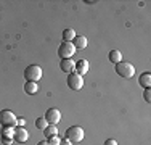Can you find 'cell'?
<instances>
[{"mask_svg":"<svg viewBox=\"0 0 151 145\" xmlns=\"http://www.w3.org/2000/svg\"><path fill=\"white\" fill-rule=\"evenodd\" d=\"M24 92L29 94V95L37 94L39 92V84L37 82H26V84H24Z\"/></svg>","mask_w":151,"mask_h":145,"instance_id":"14","label":"cell"},{"mask_svg":"<svg viewBox=\"0 0 151 145\" xmlns=\"http://www.w3.org/2000/svg\"><path fill=\"white\" fill-rule=\"evenodd\" d=\"M37 145H48V142H47V140H42V142H39Z\"/></svg>","mask_w":151,"mask_h":145,"instance_id":"25","label":"cell"},{"mask_svg":"<svg viewBox=\"0 0 151 145\" xmlns=\"http://www.w3.org/2000/svg\"><path fill=\"white\" fill-rule=\"evenodd\" d=\"M143 94H145V100L148 102V103H151V90L150 89H145V92H143Z\"/></svg>","mask_w":151,"mask_h":145,"instance_id":"20","label":"cell"},{"mask_svg":"<svg viewBox=\"0 0 151 145\" xmlns=\"http://www.w3.org/2000/svg\"><path fill=\"white\" fill-rule=\"evenodd\" d=\"M27 139H29V132L26 130V128H15V142L24 144Z\"/></svg>","mask_w":151,"mask_h":145,"instance_id":"9","label":"cell"},{"mask_svg":"<svg viewBox=\"0 0 151 145\" xmlns=\"http://www.w3.org/2000/svg\"><path fill=\"white\" fill-rule=\"evenodd\" d=\"M44 118L47 119V123H48V124H55L56 126L60 123V119H61V113H60L58 108H48V110L45 111Z\"/></svg>","mask_w":151,"mask_h":145,"instance_id":"7","label":"cell"},{"mask_svg":"<svg viewBox=\"0 0 151 145\" xmlns=\"http://www.w3.org/2000/svg\"><path fill=\"white\" fill-rule=\"evenodd\" d=\"M105 145H117V142L114 139H108V140H105Z\"/></svg>","mask_w":151,"mask_h":145,"instance_id":"23","label":"cell"},{"mask_svg":"<svg viewBox=\"0 0 151 145\" xmlns=\"http://www.w3.org/2000/svg\"><path fill=\"white\" fill-rule=\"evenodd\" d=\"M73 45L76 47V50H82L87 47V37L85 36H76L74 41H73Z\"/></svg>","mask_w":151,"mask_h":145,"instance_id":"11","label":"cell"},{"mask_svg":"<svg viewBox=\"0 0 151 145\" xmlns=\"http://www.w3.org/2000/svg\"><path fill=\"white\" fill-rule=\"evenodd\" d=\"M58 55L61 60L73 58V55H76V47L73 45V42H61V45L58 47Z\"/></svg>","mask_w":151,"mask_h":145,"instance_id":"4","label":"cell"},{"mask_svg":"<svg viewBox=\"0 0 151 145\" xmlns=\"http://www.w3.org/2000/svg\"><path fill=\"white\" fill-rule=\"evenodd\" d=\"M2 137H6V139H13V140H15V128H12V126H3Z\"/></svg>","mask_w":151,"mask_h":145,"instance_id":"17","label":"cell"},{"mask_svg":"<svg viewBox=\"0 0 151 145\" xmlns=\"http://www.w3.org/2000/svg\"><path fill=\"white\" fill-rule=\"evenodd\" d=\"M60 145H73V144H71L68 139H64V140H61V142H60Z\"/></svg>","mask_w":151,"mask_h":145,"instance_id":"24","label":"cell"},{"mask_svg":"<svg viewBox=\"0 0 151 145\" xmlns=\"http://www.w3.org/2000/svg\"><path fill=\"white\" fill-rule=\"evenodd\" d=\"M68 86H69L71 90H81L82 87H84V78H82L81 74H77V72H71V74H68Z\"/></svg>","mask_w":151,"mask_h":145,"instance_id":"5","label":"cell"},{"mask_svg":"<svg viewBox=\"0 0 151 145\" xmlns=\"http://www.w3.org/2000/svg\"><path fill=\"white\" fill-rule=\"evenodd\" d=\"M47 126H48V123H47L45 118H37V119H35V128H37V129L44 130Z\"/></svg>","mask_w":151,"mask_h":145,"instance_id":"18","label":"cell"},{"mask_svg":"<svg viewBox=\"0 0 151 145\" xmlns=\"http://www.w3.org/2000/svg\"><path fill=\"white\" fill-rule=\"evenodd\" d=\"M114 66H116L114 70H116V72L121 76V78H124V79L134 78L135 68H134V65H132V63H129V61H121V63L114 65Z\"/></svg>","mask_w":151,"mask_h":145,"instance_id":"1","label":"cell"},{"mask_svg":"<svg viewBox=\"0 0 151 145\" xmlns=\"http://www.w3.org/2000/svg\"><path fill=\"white\" fill-rule=\"evenodd\" d=\"M60 68L63 72H68V74H71V72L76 71V61L73 58H66V60H61L60 63Z\"/></svg>","mask_w":151,"mask_h":145,"instance_id":"8","label":"cell"},{"mask_svg":"<svg viewBox=\"0 0 151 145\" xmlns=\"http://www.w3.org/2000/svg\"><path fill=\"white\" fill-rule=\"evenodd\" d=\"M88 68H90V65H88L87 60H77V63H76V72H77V74H81V76L87 74Z\"/></svg>","mask_w":151,"mask_h":145,"instance_id":"10","label":"cell"},{"mask_svg":"<svg viewBox=\"0 0 151 145\" xmlns=\"http://www.w3.org/2000/svg\"><path fill=\"white\" fill-rule=\"evenodd\" d=\"M109 61L113 65L121 63V61H122V55H121L119 50H111V52H109Z\"/></svg>","mask_w":151,"mask_h":145,"instance_id":"16","label":"cell"},{"mask_svg":"<svg viewBox=\"0 0 151 145\" xmlns=\"http://www.w3.org/2000/svg\"><path fill=\"white\" fill-rule=\"evenodd\" d=\"M44 134H45L47 139H50V137H53V136H58V128H56L55 124H48L44 129Z\"/></svg>","mask_w":151,"mask_h":145,"instance_id":"15","label":"cell"},{"mask_svg":"<svg viewBox=\"0 0 151 145\" xmlns=\"http://www.w3.org/2000/svg\"><path fill=\"white\" fill-rule=\"evenodd\" d=\"M138 84L142 87H145V89H150L151 87V72H143L138 78Z\"/></svg>","mask_w":151,"mask_h":145,"instance_id":"12","label":"cell"},{"mask_svg":"<svg viewBox=\"0 0 151 145\" xmlns=\"http://www.w3.org/2000/svg\"><path fill=\"white\" fill-rule=\"evenodd\" d=\"M76 36H77V34H76V31L73 28L64 29V31H63V42H73Z\"/></svg>","mask_w":151,"mask_h":145,"instance_id":"13","label":"cell"},{"mask_svg":"<svg viewBox=\"0 0 151 145\" xmlns=\"http://www.w3.org/2000/svg\"><path fill=\"white\" fill-rule=\"evenodd\" d=\"M2 142L5 145H12L13 144V139H6V137H2Z\"/></svg>","mask_w":151,"mask_h":145,"instance_id":"22","label":"cell"},{"mask_svg":"<svg viewBox=\"0 0 151 145\" xmlns=\"http://www.w3.org/2000/svg\"><path fill=\"white\" fill-rule=\"evenodd\" d=\"M47 142H48V145H60L61 139L58 136H53V137H50V139H47Z\"/></svg>","mask_w":151,"mask_h":145,"instance_id":"19","label":"cell"},{"mask_svg":"<svg viewBox=\"0 0 151 145\" xmlns=\"http://www.w3.org/2000/svg\"><path fill=\"white\" fill-rule=\"evenodd\" d=\"M66 139L69 140L71 144L82 142V140H84V129L79 128V126H71V128L66 130Z\"/></svg>","mask_w":151,"mask_h":145,"instance_id":"3","label":"cell"},{"mask_svg":"<svg viewBox=\"0 0 151 145\" xmlns=\"http://www.w3.org/2000/svg\"><path fill=\"white\" fill-rule=\"evenodd\" d=\"M16 124H18V128H24V124H26V119H24V118H18Z\"/></svg>","mask_w":151,"mask_h":145,"instance_id":"21","label":"cell"},{"mask_svg":"<svg viewBox=\"0 0 151 145\" xmlns=\"http://www.w3.org/2000/svg\"><path fill=\"white\" fill-rule=\"evenodd\" d=\"M24 79L26 82H37L42 79V68L39 65H29L24 70Z\"/></svg>","mask_w":151,"mask_h":145,"instance_id":"2","label":"cell"},{"mask_svg":"<svg viewBox=\"0 0 151 145\" xmlns=\"http://www.w3.org/2000/svg\"><path fill=\"white\" fill-rule=\"evenodd\" d=\"M16 121H18V118L15 116L13 111H10V110H2L0 111V124L2 126H12V128H15Z\"/></svg>","mask_w":151,"mask_h":145,"instance_id":"6","label":"cell"}]
</instances>
